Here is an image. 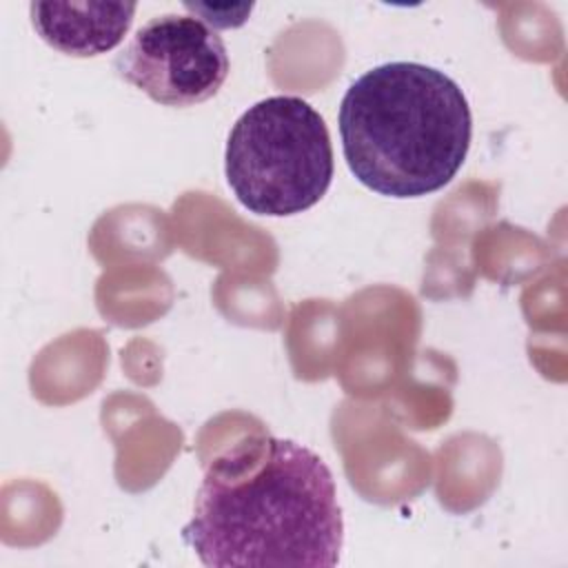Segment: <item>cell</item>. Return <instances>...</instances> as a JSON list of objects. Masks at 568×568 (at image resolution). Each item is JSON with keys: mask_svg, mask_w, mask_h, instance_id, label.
I'll return each instance as SVG.
<instances>
[{"mask_svg": "<svg viewBox=\"0 0 568 568\" xmlns=\"http://www.w3.org/2000/svg\"><path fill=\"white\" fill-rule=\"evenodd\" d=\"M182 539L213 568H331L344 544L333 473L311 448L264 437L206 470Z\"/></svg>", "mask_w": 568, "mask_h": 568, "instance_id": "obj_1", "label": "cell"}, {"mask_svg": "<svg viewBox=\"0 0 568 568\" xmlns=\"http://www.w3.org/2000/svg\"><path fill=\"white\" fill-rule=\"evenodd\" d=\"M339 138L351 173L388 197H422L462 169L473 115L462 87L422 62H386L344 93Z\"/></svg>", "mask_w": 568, "mask_h": 568, "instance_id": "obj_2", "label": "cell"}, {"mask_svg": "<svg viewBox=\"0 0 568 568\" xmlns=\"http://www.w3.org/2000/svg\"><path fill=\"white\" fill-rule=\"evenodd\" d=\"M324 118L297 95H271L233 124L224 153L226 182L255 215L286 217L315 206L333 180Z\"/></svg>", "mask_w": 568, "mask_h": 568, "instance_id": "obj_3", "label": "cell"}, {"mask_svg": "<svg viewBox=\"0 0 568 568\" xmlns=\"http://www.w3.org/2000/svg\"><path fill=\"white\" fill-rule=\"evenodd\" d=\"M229 69L224 40L200 18L178 13L144 22L115 58L118 75L164 106L213 98Z\"/></svg>", "mask_w": 568, "mask_h": 568, "instance_id": "obj_4", "label": "cell"}, {"mask_svg": "<svg viewBox=\"0 0 568 568\" xmlns=\"http://www.w3.org/2000/svg\"><path fill=\"white\" fill-rule=\"evenodd\" d=\"M31 24L53 49L91 58L118 47L131 29L133 2H31Z\"/></svg>", "mask_w": 568, "mask_h": 568, "instance_id": "obj_5", "label": "cell"}, {"mask_svg": "<svg viewBox=\"0 0 568 568\" xmlns=\"http://www.w3.org/2000/svg\"><path fill=\"white\" fill-rule=\"evenodd\" d=\"M189 11H195V18L202 16L209 24L220 29L240 27L246 22L253 4H184Z\"/></svg>", "mask_w": 568, "mask_h": 568, "instance_id": "obj_6", "label": "cell"}]
</instances>
